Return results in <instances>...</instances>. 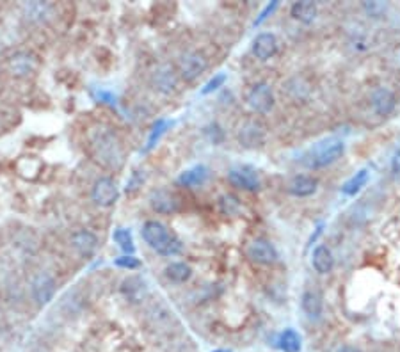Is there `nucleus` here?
Instances as JSON below:
<instances>
[{"label": "nucleus", "instance_id": "nucleus-28", "mask_svg": "<svg viewBox=\"0 0 400 352\" xmlns=\"http://www.w3.org/2000/svg\"><path fill=\"white\" fill-rule=\"evenodd\" d=\"M114 241H116V244L120 245L121 250L125 251V253L132 254L133 251H135L132 233H130L129 230H125V228H118L116 232H114Z\"/></svg>", "mask_w": 400, "mask_h": 352}, {"label": "nucleus", "instance_id": "nucleus-6", "mask_svg": "<svg viewBox=\"0 0 400 352\" xmlns=\"http://www.w3.org/2000/svg\"><path fill=\"white\" fill-rule=\"evenodd\" d=\"M274 91L272 87L267 84V82H258V84H254L253 87L247 93V103H249V107L253 109L254 112H258V114H267V112H271L272 107H274Z\"/></svg>", "mask_w": 400, "mask_h": 352}, {"label": "nucleus", "instance_id": "nucleus-33", "mask_svg": "<svg viewBox=\"0 0 400 352\" xmlns=\"http://www.w3.org/2000/svg\"><path fill=\"white\" fill-rule=\"evenodd\" d=\"M392 173L397 176V178H400V151H397V153L393 155Z\"/></svg>", "mask_w": 400, "mask_h": 352}, {"label": "nucleus", "instance_id": "nucleus-29", "mask_svg": "<svg viewBox=\"0 0 400 352\" xmlns=\"http://www.w3.org/2000/svg\"><path fill=\"white\" fill-rule=\"evenodd\" d=\"M224 82H226V75L224 74H219L215 75L214 78H210V80L205 84V87L201 89V95H210V93H214L215 89H219L221 86H223Z\"/></svg>", "mask_w": 400, "mask_h": 352}, {"label": "nucleus", "instance_id": "nucleus-11", "mask_svg": "<svg viewBox=\"0 0 400 352\" xmlns=\"http://www.w3.org/2000/svg\"><path fill=\"white\" fill-rule=\"evenodd\" d=\"M178 80H180V75H178V69L171 65H162L155 69V74L151 77V84L159 93L162 95H171L175 93L178 87Z\"/></svg>", "mask_w": 400, "mask_h": 352}, {"label": "nucleus", "instance_id": "nucleus-27", "mask_svg": "<svg viewBox=\"0 0 400 352\" xmlns=\"http://www.w3.org/2000/svg\"><path fill=\"white\" fill-rule=\"evenodd\" d=\"M219 208L224 215H237L241 212V201L233 194H223L219 199Z\"/></svg>", "mask_w": 400, "mask_h": 352}, {"label": "nucleus", "instance_id": "nucleus-15", "mask_svg": "<svg viewBox=\"0 0 400 352\" xmlns=\"http://www.w3.org/2000/svg\"><path fill=\"white\" fill-rule=\"evenodd\" d=\"M69 242L80 256H93L98 250V236L89 230H77L75 233H71Z\"/></svg>", "mask_w": 400, "mask_h": 352}, {"label": "nucleus", "instance_id": "nucleus-18", "mask_svg": "<svg viewBox=\"0 0 400 352\" xmlns=\"http://www.w3.org/2000/svg\"><path fill=\"white\" fill-rule=\"evenodd\" d=\"M319 189V180L310 175H297L293 176L289 184V192L296 198H308L313 196Z\"/></svg>", "mask_w": 400, "mask_h": 352}, {"label": "nucleus", "instance_id": "nucleus-1", "mask_svg": "<svg viewBox=\"0 0 400 352\" xmlns=\"http://www.w3.org/2000/svg\"><path fill=\"white\" fill-rule=\"evenodd\" d=\"M87 146L91 157L104 168L120 169L125 162V148L114 130L96 125L87 132Z\"/></svg>", "mask_w": 400, "mask_h": 352}, {"label": "nucleus", "instance_id": "nucleus-2", "mask_svg": "<svg viewBox=\"0 0 400 352\" xmlns=\"http://www.w3.org/2000/svg\"><path fill=\"white\" fill-rule=\"evenodd\" d=\"M344 141L336 138H329L326 141H320L317 144H313L310 150L306 151L301 162L308 169H322L335 164L344 155Z\"/></svg>", "mask_w": 400, "mask_h": 352}, {"label": "nucleus", "instance_id": "nucleus-19", "mask_svg": "<svg viewBox=\"0 0 400 352\" xmlns=\"http://www.w3.org/2000/svg\"><path fill=\"white\" fill-rule=\"evenodd\" d=\"M301 308L311 320L320 318V315H322L324 311L322 294H320L317 288H308V290H304V294H302L301 297Z\"/></svg>", "mask_w": 400, "mask_h": 352}, {"label": "nucleus", "instance_id": "nucleus-31", "mask_svg": "<svg viewBox=\"0 0 400 352\" xmlns=\"http://www.w3.org/2000/svg\"><path fill=\"white\" fill-rule=\"evenodd\" d=\"M116 265L118 267H123V269H137L139 267V260L137 258H133L132 254L130 256H121V258H118L116 260Z\"/></svg>", "mask_w": 400, "mask_h": 352}, {"label": "nucleus", "instance_id": "nucleus-20", "mask_svg": "<svg viewBox=\"0 0 400 352\" xmlns=\"http://www.w3.org/2000/svg\"><path fill=\"white\" fill-rule=\"evenodd\" d=\"M311 267L315 269V272L319 274H329L335 267V258H333L331 250L327 245L320 244L317 245L311 253Z\"/></svg>", "mask_w": 400, "mask_h": 352}, {"label": "nucleus", "instance_id": "nucleus-35", "mask_svg": "<svg viewBox=\"0 0 400 352\" xmlns=\"http://www.w3.org/2000/svg\"><path fill=\"white\" fill-rule=\"evenodd\" d=\"M5 123H4V116H2V112H0V132H4Z\"/></svg>", "mask_w": 400, "mask_h": 352}, {"label": "nucleus", "instance_id": "nucleus-14", "mask_svg": "<svg viewBox=\"0 0 400 352\" xmlns=\"http://www.w3.org/2000/svg\"><path fill=\"white\" fill-rule=\"evenodd\" d=\"M150 205L151 208L157 212V214H175L180 206V201H178L177 194L171 192L168 189H159L153 190L150 196Z\"/></svg>", "mask_w": 400, "mask_h": 352}, {"label": "nucleus", "instance_id": "nucleus-23", "mask_svg": "<svg viewBox=\"0 0 400 352\" xmlns=\"http://www.w3.org/2000/svg\"><path fill=\"white\" fill-rule=\"evenodd\" d=\"M208 180V169L205 166H194V168L187 169L180 175L178 184L181 187H189V189H196L199 185H203Z\"/></svg>", "mask_w": 400, "mask_h": 352}, {"label": "nucleus", "instance_id": "nucleus-30", "mask_svg": "<svg viewBox=\"0 0 400 352\" xmlns=\"http://www.w3.org/2000/svg\"><path fill=\"white\" fill-rule=\"evenodd\" d=\"M205 133H207V138L210 139V142H214V144H219L224 139L223 129H221L217 123H212L210 126H207V129H205Z\"/></svg>", "mask_w": 400, "mask_h": 352}, {"label": "nucleus", "instance_id": "nucleus-22", "mask_svg": "<svg viewBox=\"0 0 400 352\" xmlns=\"http://www.w3.org/2000/svg\"><path fill=\"white\" fill-rule=\"evenodd\" d=\"M290 14H292L293 20L301 23H311L319 14V8L315 2H310V0H302V2H296L290 9Z\"/></svg>", "mask_w": 400, "mask_h": 352}, {"label": "nucleus", "instance_id": "nucleus-12", "mask_svg": "<svg viewBox=\"0 0 400 352\" xmlns=\"http://www.w3.org/2000/svg\"><path fill=\"white\" fill-rule=\"evenodd\" d=\"M228 182L235 187V189L247 190V192H253V190L260 189V178L258 173L251 168H235L232 171H228Z\"/></svg>", "mask_w": 400, "mask_h": 352}, {"label": "nucleus", "instance_id": "nucleus-36", "mask_svg": "<svg viewBox=\"0 0 400 352\" xmlns=\"http://www.w3.org/2000/svg\"><path fill=\"white\" fill-rule=\"evenodd\" d=\"M212 352H232V351H230V349H215V351Z\"/></svg>", "mask_w": 400, "mask_h": 352}, {"label": "nucleus", "instance_id": "nucleus-13", "mask_svg": "<svg viewBox=\"0 0 400 352\" xmlns=\"http://www.w3.org/2000/svg\"><path fill=\"white\" fill-rule=\"evenodd\" d=\"M370 103L377 116H390L397 109V96L388 87H375L370 95Z\"/></svg>", "mask_w": 400, "mask_h": 352}, {"label": "nucleus", "instance_id": "nucleus-4", "mask_svg": "<svg viewBox=\"0 0 400 352\" xmlns=\"http://www.w3.org/2000/svg\"><path fill=\"white\" fill-rule=\"evenodd\" d=\"M208 68L207 57L198 50H189L178 60V75L186 82H192Z\"/></svg>", "mask_w": 400, "mask_h": 352}, {"label": "nucleus", "instance_id": "nucleus-8", "mask_svg": "<svg viewBox=\"0 0 400 352\" xmlns=\"http://www.w3.org/2000/svg\"><path fill=\"white\" fill-rule=\"evenodd\" d=\"M245 254L251 262L258 263V265H272L278 260V250L271 241L267 239H254L249 242Z\"/></svg>", "mask_w": 400, "mask_h": 352}, {"label": "nucleus", "instance_id": "nucleus-34", "mask_svg": "<svg viewBox=\"0 0 400 352\" xmlns=\"http://www.w3.org/2000/svg\"><path fill=\"white\" fill-rule=\"evenodd\" d=\"M338 352H363V351L359 347H356V345H342V347L338 349Z\"/></svg>", "mask_w": 400, "mask_h": 352}, {"label": "nucleus", "instance_id": "nucleus-25", "mask_svg": "<svg viewBox=\"0 0 400 352\" xmlns=\"http://www.w3.org/2000/svg\"><path fill=\"white\" fill-rule=\"evenodd\" d=\"M164 274L173 283H186V281L190 279V276H192V269H190V265H187L184 262H173L164 269Z\"/></svg>", "mask_w": 400, "mask_h": 352}, {"label": "nucleus", "instance_id": "nucleus-21", "mask_svg": "<svg viewBox=\"0 0 400 352\" xmlns=\"http://www.w3.org/2000/svg\"><path fill=\"white\" fill-rule=\"evenodd\" d=\"M54 6L48 2H30L23 8V14L29 22L32 23H43L48 18L52 16Z\"/></svg>", "mask_w": 400, "mask_h": 352}, {"label": "nucleus", "instance_id": "nucleus-26", "mask_svg": "<svg viewBox=\"0 0 400 352\" xmlns=\"http://www.w3.org/2000/svg\"><path fill=\"white\" fill-rule=\"evenodd\" d=\"M368 182V169H362V171H357L356 175L351 176L344 185H342V192L345 196H356L359 190L363 189Z\"/></svg>", "mask_w": 400, "mask_h": 352}, {"label": "nucleus", "instance_id": "nucleus-5", "mask_svg": "<svg viewBox=\"0 0 400 352\" xmlns=\"http://www.w3.org/2000/svg\"><path fill=\"white\" fill-rule=\"evenodd\" d=\"M237 138L238 142H241V146L254 150V148H260L265 142L267 129L262 121L245 120L241 125V129H238Z\"/></svg>", "mask_w": 400, "mask_h": 352}, {"label": "nucleus", "instance_id": "nucleus-16", "mask_svg": "<svg viewBox=\"0 0 400 352\" xmlns=\"http://www.w3.org/2000/svg\"><path fill=\"white\" fill-rule=\"evenodd\" d=\"M121 294L125 297L126 301L132 302V305H139L146 299L148 296V285L142 278L137 276H130L126 278L123 283H121Z\"/></svg>", "mask_w": 400, "mask_h": 352}, {"label": "nucleus", "instance_id": "nucleus-3", "mask_svg": "<svg viewBox=\"0 0 400 352\" xmlns=\"http://www.w3.org/2000/svg\"><path fill=\"white\" fill-rule=\"evenodd\" d=\"M142 239L157 253L171 256L181 250V244L169 233V230L159 221H146L142 226Z\"/></svg>", "mask_w": 400, "mask_h": 352}, {"label": "nucleus", "instance_id": "nucleus-32", "mask_svg": "<svg viewBox=\"0 0 400 352\" xmlns=\"http://www.w3.org/2000/svg\"><path fill=\"white\" fill-rule=\"evenodd\" d=\"M276 8H278V2H272V4L267 6V8L262 11V14H260L258 20H256V22H254V25H260V23H262L263 20H265V18L269 16V14H271Z\"/></svg>", "mask_w": 400, "mask_h": 352}, {"label": "nucleus", "instance_id": "nucleus-10", "mask_svg": "<svg viewBox=\"0 0 400 352\" xmlns=\"http://www.w3.org/2000/svg\"><path fill=\"white\" fill-rule=\"evenodd\" d=\"M30 290L39 306H47L56 296V279L47 272H38L30 281Z\"/></svg>", "mask_w": 400, "mask_h": 352}, {"label": "nucleus", "instance_id": "nucleus-9", "mask_svg": "<svg viewBox=\"0 0 400 352\" xmlns=\"http://www.w3.org/2000/svg\"><path fill=\"white\" fill-rule=\"evenodd\" d=\"M91 198L102 208H109L118 201V185L116 182L109 178V176H102L95 182L93 189H91Z\"/></svg>", "mask_w": 400, "mask_h": 352}, {"label": "nucleus", "instance_id": "nucleus-24", "mask_svg": "<svg viewBox=\"0 0 400 352\" xmlns=\"http://www.w3.org/2000/svg\"><path fill=\"white\" fill-rule=\"evenodd\" d=\"M278 347L283 352H301L302 349V340L301 335L297 333L292 327H287L280 333L278 336Z\"/></svg>", "mask_w": 400, "mask_h": 352}, {"label": "nucleus", "instance_id": "nucleus-17", "mask_svg": "<svg viewBox=\"0 0 400 352\" xmlns=\"http://www.w3.org/2000/svg\"><path fill=\"white\" fill-rule=\"evenodd\" d=\"M278 47H280V43H278V38L274 34H271V32H262V34L254 38L253 54L256 56V59L267 60L278 54Z\"/></svg>", "mask_w": 400, "mask_h": 352}, {"label": "nucleus", "instance_id": "nucleus-7", "mask_svg": "<svg viewBox=\"0 0 400 352\" xmlns=\"http://www.w3.org/2000/svg\"><path fill=\"white\" fill-rule=\"evenodd\" d=\"M38 66H39V60L32 52L20 50L8 59L9 74L16 78H23V77H29V75L36 74Z\"/></svg>", "mask_w": 400, "mask_h": 352}]
</instances>
